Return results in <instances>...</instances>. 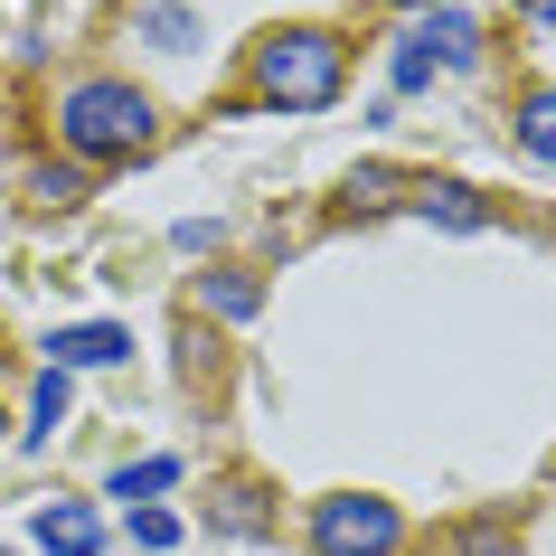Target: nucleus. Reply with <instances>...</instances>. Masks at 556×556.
<instances>
[{
    "instance_id": "a211bd4d",
    "label": "nucleus",
    "mask_w": 556,
    "mask_h": 556,
    "mask_svg": "<svg viewBox=\"0 0 556 556\" xmlns=\"http://www.w3.org/2000/svg\"><path fill=\"white\" fill-rule=\"evenodd\" d=\"M0 425H10V415H0Z\"/></svg>"
},
{
    "instance_id": "f03ea898",
    "label": "nucleus",
    "mask_w": 556,
    "mask_h": 556,
    "mask_svg": "<svg viewBox=\"0 0 556 556\" xmlns=\"http://www.w3.org/2000/svg\"><path fill=\"white\" fill-rule=\"evenodd\" d=\"M58 132H66L76 161H132L151 142V94L123 86V76H86V86H66Z\"/></svg>"
},
{
    "instance_id": "f8f14e48",
    "label": "nucleus",
    "mask_w": 556,
    "mask_h": 556,
    "mask_svg": "<svg viewBox=\"0 0 556 556\" xmlns=\"http://www.w3.org/2000/svg\"><path fill=\"white\" fill-rule=\"evenodd\" d=\"M170 481H179V463H170V453H151V463H123V471H114V500H123V509H132V500L170 491Z\"/></svg>"
},
{
    "instance_id": "6e6552de",
    "label": "nucleus",
    "mask_w": 556,
    "mask_h": 556,
    "mask_svg": "<svg viewBox=\"0 0 556 556\" xmlns=\"http://www.w3.org/2000/svg\"><path fill=\"white\" fill-rule=\"evenodd\" d=\"M207 519L227 528V538H264V528H274V509H264V491H255V481H217Z\"/></svg>"
},
{
    "instance_id": "0eeeda50",
    "label": "nucleus",
    "mask_w": 556,
    "mask_h": 556,
    "mask_svg": "<svg viewBox=\"0 0 556 556\" xmlns=\"http://www.w3.org/2000/svg\"><path fill=\"white\" fill-rule=\"evenodd\" d=\"M415 217H434V227H491V207H481V199H471V189H463V179H425V189H415Z\"/></svg>"
},
{
    "instance_id": "39448f33",
    "label": "nucleus",
    "mask_w": 556,
    "mask_h": 556,
    "mask_svg": "<svg viewBox=\"0 0 556 556\" xmlns=\"http://www.w3.org/2000/svg\"><path fill=\"white\" fill-rule=\"evenodd\" d=\"M38 547H48V556H94V547H104V519H94V509H86V500H38Z\"/></svg>"
},
{
    "instance_id": "2eb2a0df",
    "label": "nucleus",
    "mask_w": 556,
    "mask_h": 556,
    "mask_svg": "<svg viewBox=\"0 0 556 556\" xmlns=\"http://www.w3.org/2000/svg\"><path fill=\"white\" fill-rule=\"evenodd\" d=\"M132 538H142V547H170L179 519H170V509H132Z\"/></svg>"
},
{
    "instance_id": "7ed1b4c3",
    "label": "nucleus",
    "mask_w": 556,
    "mask_h": 556,
    "mask_svg": "<svg viewBox=\"0 0 556 556\" xmlns=\"http://www.w3.org/2000/svg\"><path fill=\"white\" fill-rule=\"evenodd\" d=\"M396 547H406L396 500H378V491H330V500H312V556H396Z\"/></svg>"
},
{
    "instance_id": "9b49d317",
    "label": "nucleus",
    "mask_w": 556,
    "mask_h": 556,
    "mask_svg": "<svg viewBox=\"0 0 556 556\" xmlns=\"http://www.w3.org/2000/svg\"><path fill=\"white\" fill-rule=\"evenodd\" d=\"M66 406H76V387H66V368H48L38 378V406H29V443H48L66 425Z\"/></svg>"
},
{
    "instance_id": "4468645a",
    "label": "nucleus",
    "mask_w": 556,
    "mask_h": 556,
    "mask_svg": "<svg viewBox=\"0 0 556 556\" xmlns=\"http://www.w3.org/2000/svg\"><path fill=\"white\" fill-rule=\"evenodd\" d=\"M29 199L38 207H76V199H86V179H76V170H29Z\"/></svg>"
},
{
    "instance_id": "ddd939ff",
    "label": "nucleus",
    "mask_w": 556,
    "mask_h": 556,
    "mask_svg": "<svg viewBox=\"0 0 556 556\" xmlns=\"http://www.w3.org/2000/svg\"><path fill=\"white\" fill-rule=\"evenodd\" d=\"M142 38H151V48H170V58H189V48H199V20L161 0V10H142Z\"/></svg>"
},
{
    "instance_id": "20e7f679",
    "label": "nucleus",
    "mask_w": 556,
    "mask_h": 556,
    "mask_svg": "<svg viewBox=\"0 0 556 556\" xmlns=\"http://www.w3.org/2000/svg\"><path fill=\"white\" fill-rule=\"evenodd\" d=\"M434 66H453V76H463V66H481V29H471L463 10H425V20L396 38L387 76H396V94H415L425 76H434Z\"/></svg>"
},
{
    "instance_id": "423d86ee",
    "label": "nucleus",
    "mask_w": 556,
    "mask_h": 556,
    "mask_svg": "<svg viewBox=\"0 0 556 556\" xmlns=\"http://www.w3.org/2000/svg\"><path fill=\"white\" fill-rule=\"evenodd\" d=\"M114 358H132V330H114V321H76V330H58L48 340V368H114Z\"/></svg>"
},
{
    "instance_id": "f257e3e1",
    "label": "nucleus",
    "mask_w": 556,
    "mask_h": 556,
    "mask_svg": "<svg viewBox=\"0 0 556 556\" xmlns=\"http://www.w3.org/2000/svg\"><path fill=\"white\" fill-rule=\"evenodd\" d=\"M340 86H350V48H340V29H264L255 38V94H264V104L321 114V104H340Z\"/></svg>"
},
{
    "instance_id": "dca6fc26",
    "label": "nucleus",
    "mask_w": 556,
    "mask_h": 556,
    "mask_svg": "<svg viewBox=\"0 0 556 556\" xmlns=\"http://www.w3.org/2000/svg\"><path fill=\"white\" fill-rule=\"evenodd\" d=\"M519 10H528V20H538V29H556V0H519Z\"/></svg>"
},
{
    "instance_id": "f3484780",
    "label": "nucleus",
    "mask_w": 556,
    "mask_h": 556,
    "mask_svg": "<svg viewBox=\"0 0 556 556\" xmlns=\"http://www.w3.org/2000/svg\"><path fill=\"white\" fill-rule=\"evenodd\" d=\"M396 10H443V0H396Z\"/></svg>"
},
{
    "instance_id": "9d476101",
    "label": "nucleus",
    "mask_w": 556,
    "mask_h": 556,
    "mask_svg": "<svg viewBox=\"0 0 556 556\" xmlns=\"http://www.w3.org/2000/svg\"><path fill=\"white\" fill-rule=\"evenodd\" d=\"M519 151L556 170V86H538V94L519 104Z\"/></svg>"
},
{
    "instance_id": "1a4fd4ad",
    "label": "nucleus",
    "mask_w": 556,
    "mask_h": 556,
    "mask_svg": "<svg viewBox=\"0 0 556 556\" xmlns=\"http://www.w3.org/2000/svg\"><path fill=\"white\" fill-rule=\"evenodd\" d=\"M199 302L217 312V321H255L264 283H255V274H236V264H217V274H199Z\"/></svg>"
}]
</instances>
